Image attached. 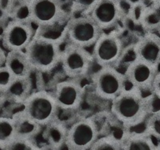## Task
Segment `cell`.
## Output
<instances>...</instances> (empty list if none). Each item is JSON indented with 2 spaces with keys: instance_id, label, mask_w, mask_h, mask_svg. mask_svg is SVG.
<instances>
[{
  "instance_id": "cell-10",
  "label": "cell",
  "mask_w": 160,
  "mask_h": 150,
  "mask_svg": "<svg viewBox=\"0 0 160 150\" xmlns=\"http://www.w3.org/2000/svg\"><path fill=\"white\" fill-rule=\"evenodd\" d=\"M32 23L28 19H15L7 25L2 35V45L4 49L25 51L35 36Z\"/></svg>"
},
{
  "instance_id": "cell-31",
  "label": "cell",
  "mask_w": 160,
  "mask_h": 150,
  "mask_svg": "<svg viewBox=\"0 0 160 150\" xmlns=\"http://www.w3.org/2000/svg\"><path fill=\"white\" fill-rule=\"evenodd\" d=\"M40 150H54L53 148H51V147H49L48 145H45L43 146H41V149Z\"/></svg>"
},
{
  "instance_id": "cell-27",
  "label": "cell",
  "mask_w": 160,
  "mask_h": 150,
  "mask_svg": "<svg viewBox=\"0 0 160 150\" xmlns=\"http://www.w3.org/2000/svg\"><path fill=\"white\" fill-rule=\"evenodd\" d=\"M146 0H121L122 3L128 5L130 8H133L135 6L141 5V4H146Z\"/></svg>"
},
{
  "instance_id": "cell-23",
  "label": "cell",
  "mask_w": 160,
  "mask_h": 150,
  "mask_svg": "<svg viewBox=\"0 0 160 150\" xmlns=\"http://www.w3.org/2000/svg\"><path fill=\"white\" fill-rule=\"evenodd\" d=\"M41 146L37 144L35 139L17 137L3 150H40Z\"/></svg>"
},
{
  "instance_id": "cell-29",
  "label": "cell",
  "mask_w": 160,
  "mask_h": 150,
  "mask_svg": "<svg viewBox=\"0 0 160 150\" xmlns=\"http://www.w3.org/2000/svg\"><path fill=\"white\" fill-rule=\"evenodd\" d=\"M145 3L150 8H160V0H146Z\"/></svg>"
},
{
  "instance_id": "cell-22",
  "label": "cell",
  "mask_w": 160,
  "mask_h": 150,
  "mask_svg": "<svg viewBox=\"0 0 160 150\" xmlns=\"http://www.w3.org/2000/svg\"><path fill=\"white\" fill-rule=\"evenodd\" d=\"M145 131L157 141H160V111L148 114L145 120Z\"/></svg>"
},
{
  "instance_id": "cell-26",
  "label": "cell",
  "mask_w": 160,
  "mask_h": 150,
  "mask_svg": "<svg viewBox=\"0 0 160 150\" xmlns=\"http://www.w3.org/2000/svg\"><path fill=\"white\" fill-rule=\"evenodd\" d=\"M151 93L155 96H156L158 99L160 100V68L158 70L156 76H155V80H154Z\"/></svg>"
},
{
  "instance_id": "cell-9",
  "label": "cell",
  "mask_w": 160,
  "mask_h": 150,
  "mask_svg": "<svg viewBox=\"0 0 160 150\" xmlns=\"http://www.w3.org/2000/svg\"><path fill=\"white\" fill-rule=\"evenodd\" d=\"M28 20L40 28H51L62 18L63 10L60 0H29Z\"/></svg>"
},
{
  "instance_id": "cell-28",
  "label": "cell",
  "mask_w": 160,
  "mask_h": 150,
  "mask_svg": "<svg viewBox=\"0 0 160 150\" xmlns=\"http://www.w3.org/2000/svg\"><path fill=\"white\" fill-rule=\"evenodd\" d=\"M6 56H7V52L4 50L2 45H0V67L3 66L5 64Z\"/></svg>"
},
{
  "instance_id": "cell-17",
  "label": "cell",
  "mask_w": 160,
  "mask_h": 150,
  "mask_svg": "<svg viewBox=\"0 0 160 150\" xmlns=\"http://www.w3.org/2000/svg\"><path fill=\"white\" fill-rule=\"evenodd\" d=\"M158 141L147 132H127L122 140L124 150H157Z\"/></svg>"
},
{
  "instance_id": "cell-12",
  "label": "cell",
  "mask_w": 160,
  "mask_h": 150,
  "mask_svg": "<svg viewBox=\"0 0 160 150\" xmlns=\"http://www.w3.org/2000/svg\"><path fill=\"white\" fill-rule=\"evenodd\" d=\"M53 95L59 109L75 111L83 101L84 89L78 80L69 78L56 84Z\"/></svg>"
},
{
  "instance_id": "cell-32",
  "label": "cell",
  "mask_w": 160,
  "mask_h": 150,
  "mask_svg": "<svg viewBox=\"0 0 160 150\" xmlns=\"http://www.w3.org/2000/svg\"><path fill=\"white\" fill-rule=\"evenodd\" d=\"M156 33L158 34V35H159L160 36V25L158 26V30H157V31H156Z\"/></svg>"
},
{
  "instance_id": "cell-5",
  "label": "cell",
  "mask_w": 160,
  "mask_h": 150,
  "mask_svg": "<svg viewBox=\"0 0 160 150\" xmlns=\"http://www.w3.org/2000/svg\"><path fill=\"white\" fill-rule=\"evenodd\" d=\"M92 83L96 95L111 101L122 93L128 84L124 73L114 66L100 67L93 75Z\"/></svg>"
},
{
  "instance_id": "cell-16",
  "label": "cell",
  "mask_w": 160,
  "mask_h": 150,
  "mask_svg": "<svg viewBox=\"0 0 160 150\" xmlns=\"http://www.w3.org/2000/svg\"><path fill=\"white\" fill-rule=\"evenodd\" d=\"M68 127L58 118L54 120L44 126L42 130V137L46 145L54 150H57L67 143Z\"/></svg>"
},
{
  "instance_id": "cell-7",
  "label": "cell",
  "mask_w": 160,
  "mask_h": 150,
  "mask_svg": "<svg viewBox=\"0 0 160 150\" xmlns=\"http://www.w3.org/2000/svg\"><path fill=\"white\" fill-rule=\"evenodd\" d=\"M92 48L94 62L99 67H115L121 60L124 52L123 42L119 35L114 32L104 31Z\"/></svg>"
},
{
  "instance_id": "cell-8",
  "label": "cell",
  "mask_w": 160,
  "mask_h": 150,
  "mask_svg": "<svg viewBox=\"0 0 160 150\" xmlns=\"http://www.w3.org/2000/svg\"><path fill=\"white\" fill-rule=\"evenodd\" d=\"M100 129L92 118H81L69 127L67 145L70 150H90L99 138Z\"/></svg>"
},
{
  "instance_id": "cell-4",
  "label": "cell",
  "mask_w": 160,
  "mask_h": 150,
  "mask_svg": "<svg viewBox=\"0 0 160 150\" xmlns=\"http://www.w3.org/2000/svg\"><path fill=\"white\" fill-rule=\"evenodd\" d=\"M104 31L90 15H82L70 19L64 35L68 44L87 48L93 47Z\"/></svg>"
},
{
  "instance_id": "cell-20",
  "label": "cell",
  "mask_w": 160,
  "mask_h": 150,
  "mask_svg": "<svg viewBox=\"0 0 160 150\" xmlns=\"http://www.w3.org/2000/svg\"><path fill=\"white\" fill-rule=\"evenodd\" d=\"M13 117L16 122L18 137L35 139V137L42 132V127L25 116L22 112Z\"/></svg>"
},
{
  "instance_id": "cell-34",
  "label": "cell",
  "mask_w": 160,
  "mask_h": 150,
  "mask_svg": "<svg viewBox=\"0 0 160 150\" xmlns=\"http://www.w3.org/2000/svg\"><path fill=\"white\" fill-rule=\"evenodd\" d=\"M115 1H121V0H115Z\"/></svg>"
},
{
  "instance_id": "cell-3",
  "label": "cell",
  "mask_w": 160,
  "mask_h": 150,
  "mask_svg": "<svg viewBox=\"0 0 160 150\" xmlns=\"http://www.w3.org/2000/svg\"><path fill=\"white\" fill-rule=\"evenodd\" d=\"M59 110L53 93L42 90L32 92L22 104L21 112L43 128L58 118Z\"/></svg>"
},
{
  "instance_id": "cell-19",
  "label": "cell",
  "mask_w": 160,
  "mask_h": 150,
  "mask_svg": "<svg viewBox=\"0 0 160 150\" xmlns=\"http://www.w3.org/2000/svg\"><path fill=\"white\" fill-rule=\"evenodd\" d=\"M18 137L17 125L14 117H0V150H3Z\"/></svg>"
},
{
  "instance_id": "cell-6",
  "label": "cell",
  "mask_w": 160,
  "mask_h": 150,
  "mask_svg": "<svg viewBox=\"0 0 160 150\" xmlns=\"http://www.w3.org/2000/svg\"><path fill=\"white\" fill-rule=\"evenodd\" d=\"M93 62L92 54L87 48L68 44L62 49L60 64L65 75L70 79L78 80L86 76Z\"/></svg>"
},
{
  "instance_id": "cell-24",
  "label": "cell",
  "mask_w": 160,
  "mask_h": 150,
  "mask_svg": "<svg viewBox=\"0 0 160 150\" xmlns=\"http://www.w3.org/2000/svg\"><path fill=\"white\" fill-rule=\"evenodd\" d=\"M15 75L11 73L5 65L0 67V90L3 92H7L13 82L15 80Z\"/></svg>"
},
{
  "instance_id": "cell-33",
  "label": "cell",
  "mask_w": 160,
  "mask_h": 150,
  "mask_svg": "<svg viewBox=\"0 0 160 150\" xmlns=\"http://www.w3.org/2000/svg\"><path fill=\"white\" fill-rule=\"evenodd\" d=\"M157 150H160V141H158V144H157Z\"/></svg>"
},
{
  "instance_id": "cell-25",
  "label": "cell",
  "mask_w": 160,
  "mask_h": 150,
  "mask_svg": "<svg viewBox=\"0 0 160 150\" xmlns=\"http://www.w3.org/2000/svg\"><path fill=\"white\" fill-rule=\"evenodd\" d=\"M73 5L80 11H82V15H89L90 12L95 8L99 0H71Z\"/></svg>"
},
{
  "instance_id": "cell-21",
  "label": "cell",
  "mask_w": 160,
  "mask_h": 150,
  "mask_svg": "<svg viewBox=\"0 0 160 150\" xmlns=\"http://www.w3.org/2000/svg\"><path fill=\"white\" fill-rule=\"evenodd\" d=\"M90 150H124L122 141L112 136H100Z\"/></svg>"
},
{
  "instance_id": "cell-11",
  "label": "cell",
  "mask_w": 160,
  "mask_h": 150,
  "mask_svg": "<svg viewBox=\"0 0 160 150\" xmlns=\"http://www.w3.org/2000/svg\"><path fill=\"white\" fill-rule=\"evenodd\" d=\"M158 70L159 67L135 58L128 65L124 75L130 86L140 90L146 95L151 93Z\"/></svg>"
},
{
  "instance_id": "cell-15",
  "label": "cell",
  "mask_w": 160,
  "mask_h": 150,
  "mask_svg": "<svg viewBox=\"0 0 160 150\" xmlns=\"http://www.w3.org/2000/svg\"><path fill=\"white\" fill-rule=\"evenodd\" d=\"M16 79L31 78L34 71L25 51H11L7 52L4 64Z\"/></svg>"
},
{
  "instance_id": "cell-14",
  "label": "cell",
  "mask_w": 160,
  "mask_h": 150,
  "mask_svg": "<svg viewBox=\"0 0 160 150\" xmlns=\"http://www.w3.org/2000/svg\"><path fill=\"white\" fill-rule=\"evenodd\" d=\"M135 58L160 68V36L155 32H147L133 48Z\"/></svg>"
},
{
  "instance_id": "cell-13",
  "label": "cell",
  "mask_w": 160,
  "mask_h": 150,
  "mask_svg": "<svg viewBox=\"0 0 160 150\" xmlns=\"http://www.w3.org/2000/svg\"><path fill=\"white\" fill-rule=\"evenodd\" d=\"M104 31L115 27L123 15L121 1L99 0L89 14Z\"/></svg>"
},
{
  "instance_id": "cell-18",
  "label": "cell",
  "mask_w": 160,
  "mask_h": 150,
  "mask_svg": "<svg viewBox=\"0 0 160 150\" xmlns=\"http://www.w3.org/2000/svg\"><path fill=\"white\" fill-rule=\"evenodd\" d=\"M33 83L31 78L15 79L6 92L7 100L17 104H22L32 94Z\"/></svg>"
},
{
  "instance_id": "cell-30",
  "label": "cell",
  "mask_w": 160,
  "mask_h": 150,
  "mask_svg": "<svg viewBox=\"0 0 160 150\" xmlns=\"http://www.w3.org/2000/svg\"><path fill=\"white\" fill-rule=\"evenodd\" d=\"M7 101L8 100H7V96H6V93L0 90V107L2 106V104L5 103V101Z\"/></svg>"
},
{
  "instance_id": "cell-1",
  "label": "cell",
  "mask_w": 160,
  "mask_h": 150,
  "mask_svg": "<svg viewBox=\"0 0 160 150\" xmlns=\"http://www.w3.org/2000/svg\"><path fill=\"white\" fill-rule=\"evenodd\" d=\"M151 93L145 95L130 86L111 101V112L126 128H135L145 121L151 113Z\"/></svg>"
},
{
  "instance_id": "cell-2",
  "label": "cell",
  "mask_w": 160,
  "mask_h": 150,
  "mask_svg": "<svg viewBox=\"0 0 160 150\" xmlns=\"http://www.w3.org/2000/svg\"><path fill=\"white\" fill-rule=\"evenodd\" d=\"M61 44L58 39L35 35L25 49L33 70L48 72L60 64L62 54Z\"/></svg>"
}]
</instances>
